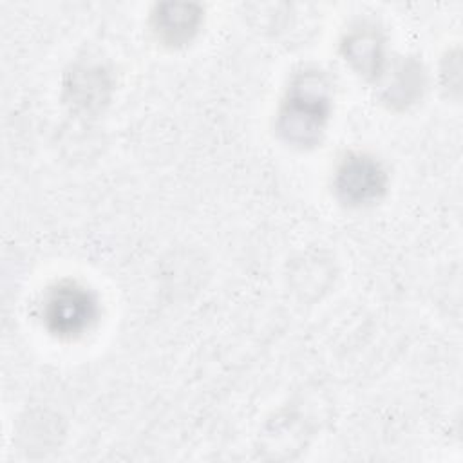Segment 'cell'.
I'll use <instances>...</instances> for the list:
<instances>
[{"instance_id": "6da1fadb", "label": "cell", "mask_w": 463, "mask_h": 463, "mask_svg": "<svg viewBox=\"0 0 463 463\" xmlns=\"http://www.w3.org/2000/svg\"><path fill=\"white\" fill-rule=\"evenodd\" d=\"M327 114L326 83L318 74H304L295 81L280 114L282 132L289 141L307 145L318 137Z\"/></svg>"}, {"instance_id": "7a4b0ae2", "label": "cell", "mask_w": 463, "mask_h": 463, "mask_svg": "<svg viewBox=\"0 0 463 463\" xmlns=\"http://www.w3.org/2000/svg\"><path fill=\"white\" fill-rule=\"evenodd\" d=\"M96 317V302L85 288L61 282L49 291L43 302L47 327L60 336H72L89 327Z\"/></svg>"}, {"instance_id": "3957f363", "label": "cell", "mask_w": 463, "mask_h": 463, "mask_svg": "<svg viewBox=\"0 0 463 463\" xmlns=\"http://www.w3.org/2000/svg\"><path fill=\"white\" fill-rule=\"evenodd\" d=\"M385 175L376 161L365 156H349L336 172V190L351 204H364L378 199Z\"/></svg>"}, {"instance_id": "277c9868", "label": "cell", "mask_w": 463, "mask_h": 463, "mask_svg": "<svg viewBox=\"0 0 463 463\" xmlns=\"http://www.w3.org/2000/svg\"><path fill=\"white\" fill-rule=\"evenodd\" d=\"M199 22V14L192 13L190 5H166L156 16V31L168 43H181L190 38Z\"/></svg>"}, {"instance_id": "5b68a950", "label": "cell", "mask_w": 463, "mask_h": 463, "mask_svg": "<svg viewBox=\"0 0 463 463\" xmlns=\"http://www.w3.org/2000/svg\"><path fill=\"white\" fill-rule=\"evenodd\" d=\"M349 58L358 60L360 69L365 71L369 67H376L378 58V40L373 33H362L349 40Z\"/></svg>"}]
</instances>
